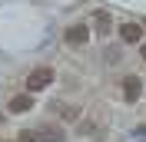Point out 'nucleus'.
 Listing matches in <instances>:
<instances>
[{
  "label": "nucleus",
  "instance_id": "nucleus-1",
  "mask_svg": "<svg viewBox=\"0 0 146 142\" xmlns=\"http://www.w3.org/2000/svg\"><path fill=\"white\" fill-rule=\"evenodd\" d=\"M53 83V70L50 66H33V70L27 73V93H40V89H46Z\"/></svg>",
  "mask_w": 146,
  "mask_h": 142
},
{
  "label": "nucleus",
  "instance_id": "nucleus-2",
  "mask_svg": "<svg viewBox=\"0 0 146 142\" xmlns=\"http://www.w3.org/2000/svg\"><path fill=\"white\" fill-rule=\"evenodd\" d=\"M63 40H66V46H83L90 40V27H86V23H73V27H66Z\"/></svg>",
  "mask_w": 146,
  "mask_h": 142
},
{
  "label": "nucleus",
  "instance_id": "nucleus-3",
  "mask_svg": "<svg viewBox=\"0 0 146 142\" xmlns=\"http://www.w3.org/2000/svg\"><path fill=\"white\" fill-rule=\"evenodd\" d=\"M139 96H143V80L139 76H126L123 80V99L126 103H136Z\"/></svg>",
  "mask_w": 146,
  "mask_h": 142
},
{
  "label": "nucleus",
  "instance_id": "nucleus-4",
  "mask_svg": "<svg viewBox=\"0 0 146 142\" xmlns=\"http://www.w3.org/2000/svg\"><path fill=\"white\" fill-rule=\"evenodd\" d=\"M119 40L123 43H143V27L139 23H123L119 27Z\"/></svg>",
  "mask_w": 146,
  "mask_h": 142
},
{
  "label": "nucleus",
  "instance_id": "nucleus-5",
  "mask_svg": "<svg viewBox=\"0 0 146 142\" xmlns=\"http://www.w3.org/2000/svg\"><path fill=\"white\" fill-rule=\"evenodd\" d=\"M30 106H33V96H30V93H20V96H13V99H10V112H27V109Z\"/></svg>",
  "mask_w": 146,
  "mask_h": 142
},
{
  "label": "nucleus",
  "instance_id": "nucleus-6",
  "mask_svg": "<svg viewBox=\"0 0 146 142\" xmlns=\"http://www.w3.org/2000/svg\"><path fill=\"white\" fill-rule=\"evenodd\" d=\"M40 132H46V135H40L43 142H63V132H60V129H53V126H43Z\"/></svg>",
  "mask_w": 146,
  "mask_h": 142
},
{
  "label": "nucleus",
  "instance_id": "nucleus-7",
  "mask_svg": "<svg viewBox=\"0 0 146 142\" xmlns=\"http://www.w3.org/2000/svg\"><path fill=\"white\" fill-rule=\"evenodd\" d=\"M93 20H96V27H100L103 33L110 30V13H106V10H96V17H93Z\"/></svg>",
  "mask_w": 146,
  "mask_h": 142
},
{
  "label": "nucleus",
  "instance_id": "nucleus-8",
  "mask_svg": "<svg viewBox=\"0 0 146 142\" xmlns=\"http://www.w3.org/2000/svg\"><path fill=\"white\" fill-rule=\"evenodd\" d=\"M20 142H43V139H40V135H33V132H23V135H20Z\"/></svg>",
  "mask_w": 146,
  "mask_h": 142
},
{
  "label": "nucleus",
  "instance_id": "nucleus-9",
  "mask_svg": "<svg viewBox=\"0 0 146 142\" xmlns=\"http://www.w3.org/2000/svg\"><path fill=\"white\" fill-rule=\"evenodd\" d=\"M139 56H143V63H146V43H139Z\"/></svg>",
  "mask_w": 146,
  "mask_h": 142
},
{
  "label": "nucleus",
  "instance_id": "nucleus-10",
  "mask_svg": "<svg viewBox=\"0 0 146 142\" xmlns=\"http://www.w3.org/2000/svg\"><path fill=\"white\" fill-rule=\"evenodd\" d=\"M136 132H139V135H146V126H139V129H136Z\"/></svg>",
  "mask_w": 146,
  "mask_h": 142
}]
</instances>
